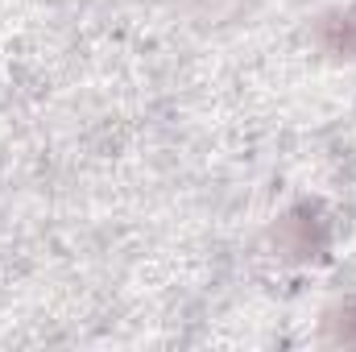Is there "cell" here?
Wrapping results in <instances>:
<instances>
[{"mask_svg":"<svg viewBox=\"0 0 356 352\" xmlns=\"http://www.w3.org/2000/svg\"><path fill=\"white\" fill-rule=\"evenodd\" d=\"M332 216L302 199L294 207H286L273 224H269V249L282 257V262H294V265H307V262H323L332 253Z\"/></svg>","mask_w":356,"mask_h":352,"instance_id":"obj_1","label":"cell"},{"mask_svg":"<svg viewBox=\"0 0 356 352\" xmlns=\"http://www.w3.org/2000/svg\"><path fill=\"white\" fill-rule=\"evenodd\" d=\"M311 38H315V46H319L323 54H332V58H356V0L353 4L327 8V13L315 21Z\"/></svg>","mask_w":356,"mask_h":352,"instance_id":"obj_2","label":"cell"},{"mask_svg":"<svg viewBox=\"0 0 356 352\" xmlns=\"http://www.w3.org/2000/svg\"><path fill=\"white\" fill-rule=\"evenodd\" d=\"M323 340L336 349H356V298H344L323 319Z\"/></svg>","mask_w":356,"mask_h":352,"instance_id":"obj_3","label":"cell"}]
</instances>
